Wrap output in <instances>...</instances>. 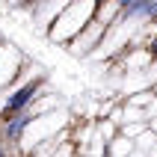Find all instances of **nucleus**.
<instances>
[{
    "label": "nucleus",
    "mask_w": 157,
    "mask_h": 157,
    "mask_svg": "<svg viewBox=\"0 0 157 157\" xmlns=\"http://www.w3.org/2000/svg\"><path fill=\"white\" fill-rule=\"evenodd\" d=\"M95 12H98V0H74V3H68L65 12H59V15L48 24V36H51V42L68 44L86 24H92Z\"/></svg>",
    "instance_id": "f257e3e1"
},
{
    "label": "nucleus",
    "mask_w": 157,
    "mask_h": 157,
    "mask_svg": "<svg viewBox=\"0 0 157 157\" xmlns=\"http://www.w3.org/2000/svg\"><path fill=\"white\" fill-rule=\"evenodd\" d=\"M42 89H44V74H36L33 80H27V83L15 86V89H12V92L6 95L3 107H0V119H3V116L18 113V110H27V107H33Z\"/></svg>",
    "instance_id": "f03ea898"
},
{
    "label": "nucleus",
    "mask_w": 157,
    "mask_h": 157,
    "mask_svg": "<svg viewBox=\"0 0 157 157\" xmlns=\"http://www.w3.org/2000/svg\"><path fill=\"white\" fill-rule=\"evenodd\" d=\"M148 56H157V27H154V33L148 39Z\"/></svg>",
    "instance_id": "7ed1b4c3"
},
{
    "label": "nucleus",
    "mask_w": 157,
    "mask_h": 157,
    "mask_svg": "<svg viewBox=\"0 0 157 157\" xmlns=\"http://www.w3.org/2000/svg\"><path fill=\"white\" fill-rule=\"evenodd\" d=\"M128 3H133V0H119V6H122V9H124V6H128Z\"/></svg>",
    "instance_id": "20e7f679"
},
{
    "label": "nucleus",
    "mask_w": 157,
    "mask_h": 157,
    "mask_svg": "<svg viewBox=\"0 0 157 157\" xmlns=\"http://www.w3.org/2000/svg\"><path fill=\"white\" fill-rule=\"evenodd\" d=\"M151 24H154V27H157V15H154V18H151Z\"/></svg>",
    "instance_id": "39448f33"
},
{
    "label": "nucleus",
    "mask_w": 157,
    "mask_h": 157,
    "mask_svg": "<svg viewBox=\"0 0 157 157\" xmlns=\"http://www.w3.org/2000/svg\"><path fill=\"white\" fill-rule=\"evenodd\" d=\"M154 6H157V0H154Z\"/></svg>",
    "instance_id": "423d86ee"
}]
</instances>
